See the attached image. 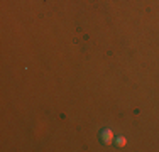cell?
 I'll return each mask as SVG.
<instances>
[{"label": "cell", "mask_w": 159, "mask_h": 152, "mask_svg": "<svg viewBox=\"0 0 159 152\" xmlns=\"http://www.w3.org/2000/svg\"><path fill=\"white\" fill-rule=\"evenodd\" d=\"M100 140L102 144H105V145H110L113 142V132L110 128H103V130L100 132Z\"/></svg>", "instance_id": "cell-1"}, {"label": "cell", "mask_w": 159, "mask_h": 152, "mask_svg": "<svg viewBox=\"0 0 159 152\" xmlns=\"http://www.w3.org/2000/svg\"><path fill=\"white\" fill-rule=\"evenodd\" d=\"M125 144H127V139H125L124 135H119V137L115 139V145H117V147H125Z\"/></svg>", "instance_id": "cell-2"}]
</instances>
